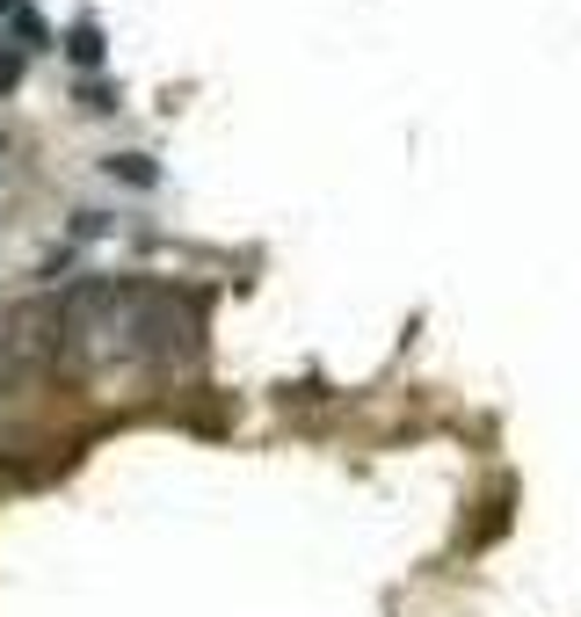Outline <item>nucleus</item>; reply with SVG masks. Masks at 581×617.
Listing matches in <instances>:
<instances>
[{
	"label": "nucleus",
	"instance_id": "obj_3",
	"mask_svg": "<svg viewBox=\"0 0 581 617\" xmlns=\"http://www.w3.org/2000/svg\"><path fill=\"white\" fill-rule=\"evenodd\" d=\"M15 73H22V58H0V88H15Z\"/></svg>",
	"mask_w": 581,
	"mask_h": 617
},
{
	"label": "nucleus",
	"instance_id": "obj_2",
	"mask_svg": "<svg viewBox=\"0 0 581 617\" xmlns=\"http://www.w3.org/2000/svg\"><path fill=\"white\" fill-rule=\"evenodd\" d=\"M109 175H123V182H139V190H146V182H153V167H146L139 153H123V160H109Z\"/></svg>",
	"mask_w": 581,
	"mask_h": 617
},
{
	"label": "nucleus",
	"instance_id": "obj_1",
	"mask_svg": "<svg viewBox=\"0 0 581 617\" xmlns=\"http://www.w3.org/2000/svg\"><path fill=\"white\" fill-rule=\"evenodd\" d=\"M66 52L80 58V66H95V58H103V30H95V22H80V30L66 36Z\"/></svg>",
	"mask_w": 581,
	"mask_h": 617
}]
</instances>
